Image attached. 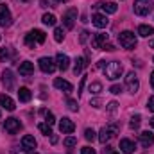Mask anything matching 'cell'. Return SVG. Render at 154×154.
Instances as JSON below:
<instances>
[{
  "label": "cell",
  "instance_id": "43",
  "mask_svg": "<svg viewBox=\"0 0 154 154\" xmlns=\"http://www.w3.org/2000/svg\"><path fill=\"white\" fill-rule=\"evenodd\" d=\"M91 106H93V108H100V100H99V99H93V100H91Z\"/></svg>",
  "mask_w": 154,
  "mask_h": 154
},
{
  "label": "cell",
  "instance_id": "10",
  "mask_svg": "<svg viewBox=\"0 0 154 154\" xmlns=\"http://www.w3.org/2000/svg\"><path fill=\"white\" fill-rule=\"evenodd\" d=\"M38 65L45 74H52V72L56 70V66H57V65L54 63V59H50V57H41L38 61Z\"/></svg>",
  "mask_w": 154,
  "mask_h": 154
},
{
  "label": "cell",
  "instance_id": "7",
  "mask_svg": "<svg viewBox=\"0 0 154 154\" xmlns=\"http://www.w3.org/2000/svg\"><path fill=\"white\" fill-rule=\"evenodd\" d=\"M11 23H13V16H11L9 7L0 4V27H9Z\"/></svg>",
  "mask_w": 154,
  "mask_h": 154
},
{
  "label": "cell",
  "instance_id": "21",
  "mask_svg": "<svg viewBox=\"0 0 154 154\" xmlns=\"http://www.w3.org/2000/svg\"><path fill=\"white\" fill-rule=\"evenodd\" d=\"M99 7H102V11L106 13V14H115L116 13V4L115 2H100V4H97Z\"/></svg>",
  "mask_w": 154,
  "mask_h": 154
},
{
  "label": "cell",
  "instance_id": "52",
  "mask_svg": "<svg viewBox=\"0 0 154 154\" xmlns=\"http://www.w3.org/2000/svg\"><path fill=\"white\" fill-rule=\"evenodd\" d=\"M109 154H118V152H109Z\"/></svg>",
  "mask_w": 154,
  "mask_h": 154
},
{
  "label": "cell",
  "instance_id": "8",
  "mask_svg": "<svg viewBox=\"0 0 154 154\" xmlns=\"http://www.w3.org/2000/svg\"><path fill=\"white\" fill-rule=\"evenodd\" d=\"M75 20H77V9H68L63 16V25L65 29H74L75 25Z\"/></svg>",
  "mask_w": 154,
  "mask_h": 154
},
{
  "label": "cell",
  "instance_id": "22",
  "mask_svg": "<svg viewBox=\"0 0 154 154\" xmlns=\"http://www.w3.org/2000/svg\"><path fill=\"white\" fill-rule=\"evenodd\" d=\"M113 136H115V134H113V131H111L109 127H102V129H100V133H99V140H100V143L109 142Z\"/></svg>",
  "mask_w": 154,
  "mask_h": 154
},
{
  "label": "cell",
  "instance_id": "23",
  "mask_svg": "<svg viewBox=\"0 0 154 154\" xmlns=\"http://www.w3.org/2000/svg\"><path fill=\"white\" fill-rule=\"evenodd\" d=\"M31 97H32V93H31V90H29V88L22 86V88L18 90V99H20V102H29V100H31Z\"/></svg>",
  "mask_w": 154,
  "mask_h": 154
},
{
  "label": "cell",
  "instance_id": "45",
  "mask_svg": "<svg viewBox=\"0 0 154 154\" xmlns=\"http://www.w3.org/2000/svg\"><path fill=\"white\" fill-rule=\"evenodd\" d=\"M97 66H99V68H104V66H106V61H99V65H97Z\"/></svg>",
  "mask_w": 154,
  "mask_h": 154
},
{
  "label": "cell",
  "instance_id": "25",
  "mask_svg": "<svg viewBox=\"0 0 154 154\" xmlns=\"http://www.w3.org/2000/svg\"><path fill=\"white\" fill-rule=\"evenodd\" d=\"M86 65H88V63H86V59H84V57H77V59H75V66H74V74L79 75V74L84 70V66H86Z\"/></svg>",
  "mask_w": 154,
  "mask_h": 154
},
{
  "label": "cell",
  "instance_id": "13",
  "mask_svg": "<svg viewBox=\"0 0 154 154\" xmlns=\"http://www.w3.org/2000/svg\"><path fill=\"white\" fill-rule=\"evenodd\" d=\"M56 63H57V68L65 72V70H68V66H70V57H68L66 54L59 52V54H57V57H56Z\"/></svg>",
  "mask_w": 154,
  "mask_h": 154
},
{
  "label": "cell",
  "instance_id": "19",
  "mask_svg": "<svg viewBox=\"0 0 154 154\" xmlns=\"http://www.w3.org/2000/svg\"><path fill=\"white\" fill-rule=\"evenodd\" d=\"M54 86L57 88V90H61V91H65V93H70L72 91V84L68 82V81H65V79H54Z\"/></svg>",
  "mask_w": 154,
  "mask_h": 154
},
{
  "label": "cell",
  "instance_id": "44",
  "mask_svg": "<svg viewBox=\"0 0 154 154\" xmlns=\"http://www.w3.org/2000/svg\"><path fill=\"white\" fill-rule=\"evenodd\" d=\"M50 142H52V143H57V136H56V134H50Z\"/></svg>",
  "mask_w": 154,
  "mask_h": 154
},
{
  "label": "cell",
  "instance_id": "40",
  "mask_svg": "<svg viewBox=\"0 0 154 154\" xmlns=\"http://www.w3.org/2000/svg\"><path fill=\"white\" fill-rule=\"evenodd\" d=\"M81 154H95V151H93L91 147H82V149H81Z\"/></svg>",
  "mask_w": 154,
  "mask_h": 154
},
{
  "label": "cell",
  "instance_id": "48",
  "mask_svg": "<svg viewBox=\"0 0 154 154\" xmlns=\"http://www.w3.org/2000/svg\"><path fill=\"white\" fill-rule=\"evenodd\" d=\"M149 45H151V48H154V39H151V43H149Z\"/></svg>",
  "mask_w": 154,
  "mask_h": 154
},
{
  "label": "cell",
  "instance_id": "14",
  "mask_svg": "<svg viewBox=\"0 0 154 154\" xmlns=\"http://www.w3.org/2000/svg\"><path fill=\"white\" fill-rule=\"evenodd\" d=\"M2 82L5 86V90H13L14 88V77H13L11 70H4L2 72Z\"/></svg>",
  "mask_w": 154,
  "mask_h": 154
},
{
  "label": "cell",
  "instance_id": "2",
  "mask_svg": "<svg viewBox=\"0 0 154 154\" xmlns=\"http://www.w3.org/2000/svg\"><path fill=\"white\" fill-rule=\"evenodd\" d=\"M118 41H120V45H122L124 48H127V50H133V48L136 47V43H138L134 32H131V31L120 32V34H118Z\"/></svg>",
  "mask_w": 154,
  "mask_h": 154
},
{
  "label": "cell",
  "instance_id": "5",
  "mask_svg": "<svg viewBox=\"0 0 154 154\" xmlns=\"http://www.w3.org/2000/svg\"><path fill=\"white\" fill-rule=\"evenodd\" d=\"M4 127H5V133H9V134H16V133L22 129V124H20V120H18V118L11 116V118H5Z\"/></svg>",
  "mask_w": 154,
  "mask_h": 154
},
{
  "label": "cell",
  "instance_id": "33",
  "mask_svg": "<svg viewBox=\"0 0 154 154\" xmlns=\"http://www.w3.org/2000/svg\"><path fill=\"white\" fill-rule=\"evenodd\" d=\"M63 143H65V147H74V145L77 143V138L75 136H68V138H65Z\"/></svg>",
  "mask_w": 154,
  "mask_h": 154
},
{
  "label": "cell",
  "instance_id": "9",
  "mask_svg": "<svg viewBox=\"0 0 154 154\" xmlns=\"http://www.w3.org/2000/svg\"><path fill=\"white\" fill-rule=\"evenodd\" d=\"M59 131H61L63 134H70V133H74V131H75V124H74L70 118L63 116V118L59 120Z\"/></svg>",
  "mask_w": 154,
  "mask_h": 154
},
{
  "label": "cell",
  "instance_id": "37",
  "mask_svg": "<svg viewBox=\"0 0 154 154\" xmlns=\"http://www.w3.org/2000/svg\"><path fill=\"white\" fill-rule=\"evenodd\" d=\"M88 36H90V32H88V31H82V32H81V38H79V41H81V43H86Z\"/></svg>",
  "mask_w": 154,
  "mask_h": 154
},
{
  "label": "cell",
  "instance_id": "30",
  "mask_svg": "<svg viewBox=\"0 0 154 154\" xmlns=\"http://www.w3.org/2000/svg\"><path fill=\"white\" fill-rule=\"evenodd\" d=\"M140 122H142V116H140V115H134L133 118H131V122H129L131 129H138V127H140Z\"/></svg>",
  "mask_w": 154,
  "mask_h": 154
},
{
  "label": "cell",
  "instance_id": "16",
  "mask_svg": "<svg viewBox=\"0 0 154 154\" xmlns=\"http://www.w3.org/2000/svg\"><path fill=\"white\" fill-rule=\"evenodd\" d=\"M140 143H142V147H151L154 143V134L151 133V131H143L142 134H140Z\"/></svg>",
  "mask_w": 154,
  "mask_h": 154
},
{
  "label": "cell",
  "instance_id": "6",
  "mask_svg": "<svg viewBox=\"0 0 154 154\" xmlns=\"http://www.w3.org/2000/svg\"><path fill=\"white\" fill-rule=\"evenodd\" d=\"M125 86H127L129 93H136V91H138V88H140V81H138V77H136L134 72H129V74L125 75Z\"/></svg>",
  "mask_w": 154,
  "mask_h": 154
},
{
  "label": "cell",
  "instance_id": "4",
  "mask_svg": "<svg viewBox=\"0 0 154 154\" xmlns=\"http://www.w3.org/2000/svg\"><path fill=\"white\" fill-rule=\"evenodd\" d=\"M45 38H47V36H45V32H43V31L34 29V31H31V32L25 36V45H27V47H31V48H34V45L43 43Z\"/></svg>",
  "mask_w": 154,
  "mask_h": 154
},
{
  "label": "cell",
  "instance_id": "26",
  "mask_svg": "<svg viewBox=\"0 0 154 154\" xmlns=\"http://www.w3.org/2000/svg\"><path fill=\"white\" fill-rule=\"evenodd\" d=\"M41 22L45 23V25H56V16L54 14H43V18H41Z\"/></svg>",
  "mask_w": 154,
  "mask_h": 154
},
{
  "label": "cell",
  "instance_id": "39",
  "mask_svg": "<svg viewBox=\"0 0 154 154\" xmlns=\"http://www.w3.org/2000/svg\"><path fill=\"white\" fill-rule=\"evenodd\" d=\"M84 82H86V77H81V84H79V90H77V95L82 93V88H84Z\"/></svg>",
  "mask_w": 154,
  "mask_h": 154
},
{
  "label": "cell",
  "instance_id": "28",
  "mask_svg": "<svg viewBox=\"0 0 154 154\" xmlns=\"http://www.w3.org/2000/svg\"><path fill=\"white\" fill-rule=\"evenodd\" d=\"M54 39H56L57 43H61V41L65 39V32H63L61 27H56V29H54Z\"/></svg>",
  "mask_w": 154,
  "mask_h": 154
},
{
  "label": "cell",
  "instance_id": "42",
  "mask_svg": "<svg viewBox=\"0 0 154 154\" xmlns=\"http://www.w3.org/2000/svg\"><path fill=\"white\" fill-rule=\"evenodd\" d=\"M102 50H108V52H113V50H115V47H113L111 43H106V45L102 47Z\"/></svg>",
  "mask_w": 154,
  "mask_h": 154
},
{
  "label": "cell",
  "instance_id": "38",
  "mask_svg": "<svg viewBox=\"0 0 154 154\" xmlns=\"http://www.w3.org/2000/svg\"><path fill=\"white\" fill-rule=\"evenodd\" d=\"M116 108H118V104H116L115 100H113V102H109V104H108V109H109V111H111V113H115V111H116Z\"/></svg>",
  "mask_w": 154,
  "mask_h": 154
},
{
  "label": "cell",
  "instance_id": "49",
  "mask_svg": "<svg viewBox=\"0 0 154 154\" xmlns=\"http://www.w3.org/2000/svg\"><path fill=\"white\" fill-rule=\"evenodd\" d=\"M151 125H152V129H154V116L151 118Z\"/></svg>",
  "mask_w": 154,
  "mask_h": 154
},
{
  "label": "cell",
  "instance_id": "3",
  "mask_svg": "<svg viewBox=\"0 0 154 154\" xmlns=\"http://www.w3.org/2000/svg\"><path fill=\"white\" fill-rule=\"evenodd\" d=\"M134 14L138 16H147L152 11V0H134Z\"/></svg>",
  "mask_w": 154,
  "mask_h": 154
},
{
  "label": "cell",
  "instance_id": "12",
  "mask_svg": "<svg viewBox=\"0 0 154 154\" xmlns=\"http://www.w3.org/2000/svg\"><path fill=\"white\" fill-rule=\"evenodd\" d=\"M120 149L124 154H133L136 151V143L129 138H124V140H120Z\"/></svg>",
  "mask_w": 154,
  "mask_h": 154
},
{
  "label": "cell",
  "instance_id": "31",
  "mask_svg": "<svg viewBox=\"0 0 154 154\" xmlns=\"http://www.w3.org/2000/svg\"><path fill=\"white\" fill-rule=\"evenodd\" d=\"M13 56V50L11 48H0V59L4 61V59H9Z\"/></svg>",
  "mask_w": 154,
  "mask_h": 154
},
{
  "label": "cell",
  "instance_id": "29",
  "mask_svg": "<svg viewBox=\"0 0 154 154\" xmlns=\"http://www.w3.org/2000/svg\"><path fill=\"white\" fill-rule=\"evenodd\" d=\"M90 91H91L93 95H99V93L102 91V84H100V82H91V84H90Z\"/></svg>",
  "mask_w": 154,
  "mask_h": 154
},
{
  "label": "cell",
  "instance_id": "51",
  "mask_svg": "<svg viewBox=\"0 0 154 154\" xmlns=\"http://www.w3.org/2000/svg\"><path fill=\"white\" fill-rule=\"evenodd\" d=\"M27 154H38V152H34V151H31V152H27Z\"/></svg>",
  "mask_w": 154,
  "mask_h": 154
},
{
  "label": "cell",
  "instance_id": "47",
  "mask_svg": "<svg viewBox=\"0 0 154 154\" xmlns=\"http://www.w3.org/2000/svg\"><path fill=\"white\" fill-rule=\"evenodd\" d=\"M39 4H41V7H47V0H39Z\"/></svg>",
  "mask_w": 154,
  "mask_h": 154
},
{
  "label": "cell",
  "instance_id": "24",
  "mask_svg": "<svg viewBox=\"0 0 154 154\" xmlns=\"http://www.w3.org/2000/svg\"><path fill=\"white\" fill-rule=\"evenodd\" d=\"M138 34H140L142 38H149V36L154 34V27L152 25H140V27H138Z\"/></svg>",
  "mask_w": 154,
  "mask_h": 154
},
{
  "label": "cell",
  "instance_id": "18",
  "mask_svg": "<svg viewBox=\"0 0 154 154\" xmlns=\"http://www.w3.org/2000/svg\"><path fill=\"white\" fill-rule=\"evenodd\" d=\"M20 75H23V77H29V75H32L34 74V65L31 63V61H23L22 65H20Z\"/></svg>",
  "mask_w": 154,
  "mask_h": 154
},
{
  "label": "cell",
  "instance_id": "20",
  "mask_svg": "<svg viewBox=\"0 0 154 154\" xmlns=\"http://www.w3.org/2000/svg\"><path fill=\"white\" fill-rule=\"evenodd\" d=\"M106 41H108V34H95L93 39H91V45H93V48L102 50V47L106 45Z\"/></svg>",
  "mask_w": 154,
  "mask_h": 154
},
{
  "label": "cell",
  "instance_id": "15",
  "mask_svg": "<svg viewBox=\"0 0 154 154\" xmlns=\"http://www.w3.org/2000/svg\"><path fill=\"white\" fill-rule=\"evenodd\" d=\"M0 106L4 108V109H7V111H14V100L9 97V95H5V93H0Z\"/></svg>",
  "mask_w": 154,
  "mask_h": 154
},
{
  "label": "cell",
  "instance_id": "27",
  "mask_svg": "<svg viewBox=\"0 0 154 154\" xmlns=\"http://www.w3.org/2000/svg\"><path fill=\"white\" fill-rule=\"evenodd\" d=\"M41 115H45V122H47L48 125H54L56 118H54V115H52L50 111H47V109H41Z\"/></svg>",
  "mask_w": 154,
  "mask_h": 154
},
{
  "label": "cell",
  "instance_id": "46",
  "mask_svg": "<svg viewBox=\"0 0 154 154\" xmlns=\"http://www.w3.org/2000/svg\"><path fill=\"white\" fill-rule=\"evenodd\" d=\"M151 86H152V90H154V72L151 74Z\"/></svg>",
  "mask_w": 154,
  "mask_h": 154
},
{
  "label": "cell",
  "instance_id": "35",
  "mask_svg": "<svg viewBox=\"0 0 154 154\" xmlns=\"http://www.w3.org/2000/svg\"><path fill=\"white\" fill-rule=\"evenodd\" d=\"M68 109H70V111H77V109H79L77 100H74V99H68Z\"/></svg>",
  "mask_w": 154,
  "mask_h": 154
},
{
  "label": "cell",
  "instance_id": "50",
  "mask_svg": "<svg viewBox=\"0 0 154 154\" xmlns=\"http://www.w3.org/2000/svg\"><path fill=\"white\" fill-rule=\"evenodd\" d=\"M54 2H57V4H61V2H66V0H54Z\"/></svg>",
  "mask_w": 154,
  "mask_h": 154
},
{
  "label": "cell",
  "instance_id": "1",
  "mask_svg": "<svg viewBox=\"0 0 154 154\" xmlns=\"http://www.w3.org/2000/svg\"><path fill=\"white\" fill-rule=\"evenodd\" d=\"M104 74H106V79L115 81V79H118V77L124 74V66L118 61H111V63H108L104 66Z\"/></svg>",
  "mask_w": 154,
  "mask_h": 154
},
{
  "label": "cell",
  "instance_id": "36",
  "mask_svg": "<svg viewBox=\"0 0 154 154\" xmlns=\"http://www.w3.org/2000/svg\"><path fill=\"white\" fill-rule=\"evenodd\" d=\"M109 91H111L113 95H118V93L122 91V86H118V84H113V86L109 88Z\"/></svg>",
  "mask_w": 154,
  "mask_h": 154
},
{
  "label": "cell",
  "instance_id": "34",
  "mask_svg": "<svg viewBox=\"0 0 154 154\" xmlns=\"http://www.w3.org/2000/svg\"><path fill=\"white\" fill-rule=\"evenodd\" d=\"M84 138H86L88 142H93V140H95V131H93V129H86V131H84Z\"/></svg>",
  "mask_w": 154,
  "mask_h": 154
},
{
  "label": "cell",
  "instance_id": "17",
  "mask_svg": "<svg viewBox=\"0 0 154 154\" xmlns=\"http://www.w3.org/2000/svg\"><path fill=\"white\" fill-rule=\"evenodd\" d=\"M36 140H34V136H31V134H27V136H23L22 138V149H25V151H34L36 149Z\"/></svg>",
  "mask_w": 154,
  "mask_h": 154
},
{
  "label": "cell",
  "instance_id": "41",
  "mask_svg": "<svg viewBox=\"0 0 154 154\" xmlns=\"http://www.w3.org/2000/svg\"><path fill=\"white\" fill-rule=\"evenodd\" d=\"M147 108H149V109H151V111L154 113V95H152V97H149V102H147Z\"/></svg>",
  "mask_w": 154,
  "mask_h": 154
},
{
  "label": "cell",
  "instance_id": "32",
  "mask_svg": "<svg viewBox=\"0 0 154 154\" xmlns=\"http://www.w3.org/2000/svg\"><path fill=\"white\" fill-rule=\"evenodd\" d=\"M38 127H39V131H41L43 134H47V136H48V134H52V129H50V125H48L47 122H45V124H39Z\"/></svg>",
  "mask_w": 154,
  "mask_h": 154
},
{
  "label": "cell",
  "instance_id": "11",
  "mask_svg": "<svg viewBox=\"0 0 154 154\" xmlns=\"http://www.w3.org/2000/svg\"><path fill=\"white\" fill-rule=\"evenodd\" d=\"M91 23H93L97 29H104V27H108L109 20L106 18V14H99V13H95V14L91 16Z\"/></svg>",
  "mask_w": 154,
  "mask_h": 154
}]
</instances>
